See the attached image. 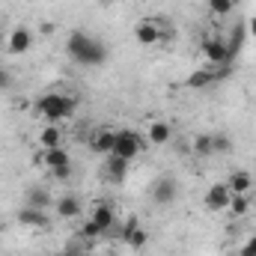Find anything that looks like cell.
Returning a JSON list of instances; mask_svg holds the SVG:
<instances>
[{"mask_svg": "<svg viewBox=\"0 0 256 256\" xmlns=\"http://www.w3.org/2000/svg\"><path fill=\"white\" fill-rule=\"evenodd\" d=\"M66 51H68V57L74 63L80 66H102L108 60V54H110L108 45L102 39H96L92 33H86V30H72L68 39H66Z\"/></svg>", "mask_w": 256, "mask_h": 256, "instance_id": "cell-1", "label": "cell"}, {"mask_svg": "<svg viewBox=\"0 0 256 256\" xmlns=\"http://www.w3.org/2000/svg\"><path fill=\"white\" fill-rule=\"evenodd\" d=\"M36 110H39V116H42L45 122L60 126V122L68 120V116H74V110H78V98L68 96V92H45V96L36 98Z\"/></svg>", "mask_w": 256, "mask_h": 256, "instance_id": "cell-2", "label": "cell"}, {"mask_svg": "<svg viewBox=\"0 0 256 256\" xmlns=\"http://www.w3.org/2000/svg\"><path fill=\"white\" fill-rule=\"evenodd\" d=\"M143 149H146V137H143V134H137V131H131V128H120L110 155H120V158H126V161H134Z\"/></svg>", "mask_w": 256, "mask_h": 256, "instance_id": "cell-3", "label": "cell"}, {"mask_svg": "<svg viewBox=\"0 0 256 256\" xmlns=\"http://www.w3.org/2000/svg\"><path fill=\"white\" fill-rule=\"evenodd\" d=\"M33 42H36V33H33L27 24H18V27H12V30L6 33L3 48H6L12 57H24V54L33 48Z\"/></svg>", "mask_w": 256, "mask_h": 256, "instance_id": "cell-4", "label": "cell"}, {"mask_svg": "<svg viewBox=\"0 0 256 256\" xmlns=\"http://www.w3.org/2000/svg\"><path fill=\"white\" fill-rule=\"evenodd\" d=\"M202 57L212 66H230L232 57H236V51H232V45L224 36H214V39H206L202 42Z\"/></svg>", "mask_w": 256, "mask_h": 256, "instance_id": "cell-5", "label": "cell"}, {"mask_svg": "<svg viewBox=\"0 0 256 256\" xmlns=\"http://www.w3.org/2000/svg\"><path fill=\"white\" fill-rule=\"evenodd\" d=\"M15 220L24 226V230H36V232H48L51 230V214L48 208H33V206H21Z\"/></svg>", "mask_w": 256, "mask_h": 256, "instance_id": "cell-6", "label": "cell"}, {"mask_svg": "<svg viewBox=\"0 0 256 256\" xmlns=\"http://www.w3.org/2000/svg\"><path fill=\"white\" fill-rule=\"evenodd\" d=\"M134 39L140 45H158L161 39H167V27L158 18H143L134 24Z\"/></svg>", "mask_w": 256, "mask_h": 256, "instance_id": "cell-7", "label": "cell"}, {"mask_svg": "<svg viewBox=\"0 0 256 256\" xmlns=\"http://www.w3.org/2000/svg\"><path fill=\"white\" fill-rule=\"evenodd\" d=\"M149 196H152L155 206H170V202H176V196H179V182L164 173V176H158V179L152 182Z\"/></svg>", "mask_w": 256, "mask_h": 256, "instance_id": "cell-8", "label": "cell"}, {"mask_svg": "<svg viewBox=\"0 0 256 256\" xmlns=\"http://www.w3.org/2000/svg\"><path fill=\"white\" fill-rule=\"evenodd\" d=\"M131 170V161L120 158V155H104V164H102V176L110 182V185H122Z\"/></svg>", "mask_w": 256, "mask_h": 256, "instance_id": "cell-9", "label": "cell"}, {"mask_svg": "<svg viewBox=\"0 0 256 256\" xmlns=\"http://www.w3.org/2000/svg\"><path fill=\"white\" fill-rule=\"evenodd\" d=\"M143 137H146V143H152V146H167V143L173 140V126H170L167 120H149Z\"/></svg>", "mask_w": 256, "mask_h": 256, "instance_id": "cell-10", "label": "cell"}, {"mask_svg": "<svg viewBox=\"0 0 256 256\" xmlns=\"http://www.w3.org/2000/svg\"><path fill=\"white\" fill-rule=\"evenodd\" d=\"M230 196H232V191L226 188V182H214V185L206 191V196H202V206H206L208 212H226Z\"/></svg>", "mask_w": 256, "mask_h": 256, "instance_id": "cell-11", "label": "cell"}, {"mask_svg": "<svg viewBox=\"0 0 256 256\" xmlns=\"http://www.w3.org/2000/svg\"><path fill=\"white\" fill-rule=\"evenodd\" d=\"M54 212H57V218H63V220H80L84 202H80V196H74V194H63V196L54 200Z\"/></svg>", "mask_w": 256, "mask_h": 256, "instance_id": "cell-12", "label": "cell"}, {"mask_svg": "<svg viewBox=\"0 0 256 256\" xmlns=\"http://www.w3.org/2000/svg\"><path fill=\"white\" fill-rule=\"evenodd\" d=\"M122 238L128 242V248H131V250H143V248L149 244V232L140 226V220H137V218H128L126 224H122Z\"/></svg>", "mask_w": 256, "mask_h": 256, "instance_id": "cell-13", "label": "cell"}, {"mask_svg": "<svg viewBox=\"0 0 256 256\" xmlns=\"http://www.w3.org/2000/svg\"><path fill=\"white\" fill-rule=\"evenodd\" d=\"M39 164H42L48 173H54V170H60V167H68V164H72V155L66 152V146H57V149H42Z\"/></svg>", "mask_w": 256, "mask_h": 256, "instance_id": "cell-14", "label": "cell"}, {"mask_svg": "<svg viewBox=\"0 0 256 256\" xmlns=\"http://www.w3.org/2000/svg\"><path fill=\"white\" fill-rule=\"evenodd\" d=\"M114 140H116V128H110V126H102V128H96V134H92V140H90V146H92V152H102V155H110V152H114Z\"/></svg>", "mask_w": 256, "mask_h": 256, "instance_id": "cell-15", "label": "cell"}, {"mask_svg": "<svg viewBox=\"0 0 256 256\" xmlns=\"http://www.w3.org/2000/svg\"><path fill=\"white\" fill-rule=\"evenodd\" d=\"M254 185H256V179L250 170H232L230 179H226V188L232 194H254Z\"/></svg>", "mask_w": 256, "mask_h": 256, "instance_id": "cell-16", "label": "cell"}, {"mask_svg": "<svg viewBox=\"0 0 256 256\" xmlns=\"http://www.w3.org/2000/svg\"><path fill=\"white\" fill-rule=\"evenodd\" d=\"M90 220L102 230V232H108V230H114V224H116V214H114V208L108 206V202H96L92 206V214H90Z\"/></svg>", "mask_w": 256, "mask_h": 256, "instance_id": "cell-17", "label": "cell"}, {"mask_svg": "<svg viewBox=\"0 0 256 256\" xmlns=\"http://www.w3.org/2000/svg\"><path fill=\"white\" fill-rule=\"evenodd\" d=\"M250 208H254L250 194H232V196H230V206H226V214L236 218V220H242V218L250 214Z\"/></svg>", "mask_w": 256, "mask_h": 256, "instance_id": "cell-18", "label": "cell"}, {"mask_svg": "<svg viewBox=\"0 0 256 256\" xmlns=\"http://www.w3.org/2000/svg\"><path fill=\"white\" fill-rule=\"evenodd\" d=\"M36 143H39V149H57V146H63V128L48 122V126L39 131Z\"/></svg>", "mask_w": 256, "mask_h": 256, "instance_id": "cell-19", "label": "cell"}, {"mask_svg": "<svg viewBox=\"0 0 256 256\" xmlns=\"http://www.w3.org/2000/svg\"><path fill=\"white\" fill-rule=\"evenodd\" d=\"M24 206H33V208H54V196L48 188H30L24 196Z\"/></svg>", "mask_w": 256, "mask_h": 256, "instance_id": "cell-20", "label": "cell"}, {"mask_svg": "<svg viewBox=\"0 0 256 256\" xmlns=\"http://www.w3.org/2000/svg\"><path fill=\"white\" fill-rule=\"evenodd\" d=\"M194 155L196 158H212L214 149H212V131H202L194 137Z\"/></svg>", "mask_w": 256, "mask_h": 256, "instance_id": "cell-21", "label": "cell"}, {"mask_svg": "<svg viewBox=\"0 0 256 256\" xmlns=\"http://www.w3.org/2000/svg\"><path fill=\"white\" fill-rule=\"evenodd\" d=\"M212 149H214V155H230L232 152V137L224 134V131L212 134Z\"/></svg>", "mask_w": 256, "mask_h": 256, "instance_id": "cell-22", "label": "cell"}, {"mask_svg": "<svg viewBox=\"0 0 256 256\" xmlns=\"http://www.w3.org/2000/svg\"><path fill=\"white\" fill-rule=\"evenodd\" d=\"M102 236H104V232H102V230H98L90 218L80 224V242H96V238H102Z\"/></svg>", "mask_w": 256, "mask_h": 256, "instance_id": "cell-23", "label": "cell"}, {"mask_svg": "<svg viewBox=\"0 0 256 256\" xmlns=\"http://www.w3.org/2000/svg\"><path fill=\"white\" fill-rule=\"evenodd\" d=\"M232 6H236V0H208V9H212L214 15H230Z\"/></svg>", "mask_w": 256, "mask_h": 256, "instance_id": "cell-24", "label": "cell"}, {"mask_svg": "<svg viewBox=\"0 0 256 256\" xmlns=\"http://www.w3.org/2000/svg\"><path fill=\"white\" fill-rule=\"evenodd\" d=\"M12 84H15V78H12V72L0 66V92H9V90H12Z\"/></svg>", "mask_w": 256, "mask_h": 256, "instance_id": "cell-25", "label": "cell"}, {"mask_svg": "<svg viewBox=\"0 0 256 256\" xmlns=\"http://www.w3.org/2000/svg\"><path fill=\"white\" fill-rule=\"evenodd\" d=\"M238 256H256V236H248L244 244L238 248Z\"/></svg>", "mask_w": 256, "mask_h": 256, "instance_id": "cell-26", "label": "cell"}, {"mask_svg": "<svg viewBox=\"0 0 256 256\" xmlns=\"http://www.w3.org/2000/svg\"><path fill=\"white\" fill-rule=\"evenodd\" d=\"M80 244H84V242H80ZM80 244H78V242H72V244H66L63 256H84V250H80Z\"/></svg>", "mask_w": 256, "mask_h": 256, "instance_id": "cell-27", "label": "cell"}, {"mask_svg": "<svg viewBox=\"0 0 256 256\" xmlns=\"http://www.w3.org/2000/svg\"><path fill=\"white\" fill-rule=\"evenodd\" d=\"M51 176H54V179H57V182H66V179H68V176H72V164H68V167H60V170H54V173H51Z\"/></svg>", "mask_w": 256, "mask_h": 256, "instance_id": "cell-28", "label": "cell"}, {"mask_svg": "<svg viewBox=\"0 0 256 256\" xmlns=\"http://www.w3.org/2000/svg\"><path fill=\"white\" fill-rule=\"evenodd\" d=\"M248 30H250V36H254V39H256V15H254V18H250V24H248Z\"/></svg>", "mask_w": 256, "mask_h": 256, "instance_id": "cell-29", "label": "cell"}, {"mask_svg": "<svg viewBox=\"0 0 256 256\" xmlns=\"http://www.w3.org/2000/svg\"><path fill=\"white\" fill-rule=\"evenodd\" d=\"M98 3H102V6H104V9H108V6H114V3H116V0H98Z\"/></svg>", "mask_w": 256, "mask_h": 256, "instance_id": "cell-30", "label": "cell"}]
</instances>
